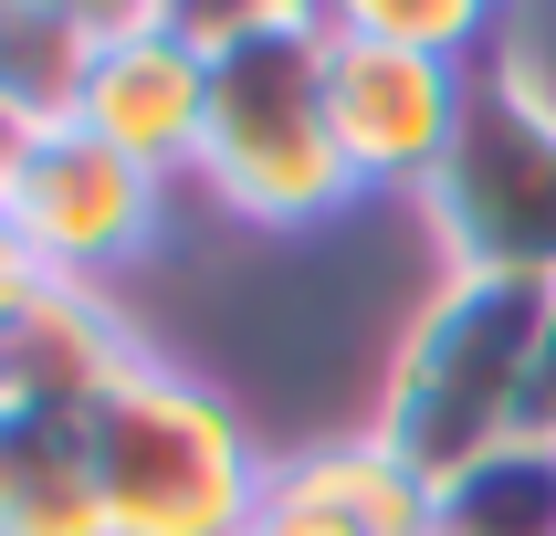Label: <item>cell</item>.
Segmentation results:
<instances>
[{
	"instance_id": "obj_1",
	"label": "cell",
	"mask_w": 556,
	"mask_h": 536,
	"mask_svg": "<svg viewBox=\"0 0 556 536\" xmlns=\"http://www.w3.org/2000/svg\"><path fill=\"white\" fill-rule=\"evenodd\" d=\"M546 358H556V274H441L378 369L368 421L431 484H452L463 463L535 432Z\"/></svg>"
},
{
	"instance_id": "obj_2",
	"label": "cell",
	"mask_w": 556,
	"mask_h": 536,
	"mask_svg": "<svg viewBox=\"0 0 556 536\" xmlns=\"http://www.w3.org/2000/svg\"><path fill=\"white\" fill-rule=\"evenodd\" d=\"M85 463L105 536H252L274 495V452L242 400L157 347L85 410Z\"/></svg>"
},
{
	"instance_id": "obj_3",
	"label": "cell",
	"mask_w": 556,
	"mask_h": 536,
	"mask_svg": "<svg viewBox=\"0 0 556 536\" xmlns=\"http://www.w3.org/2000/svg\"><path fill=\"white\" fill-rule=\"evenodd\" d=\"M189 200H211L242 232H283V242L357 211V179L326 126V32L211 63V126H200Z\"/></svg>"
},
{
	"instance_id": "obj_4",
	"label": "cell",
	"mask_w": 556,
	"mask_h": 536,
	"mask_svg": "<svg viewBox=\"0 0 556 536\" xmlns=\"http://www.w3.org/2000/svg\"><path fill=\"white\" fill-rule=\"evenodd\" d=\"M409 211L441 274H556V105L515 63L472 74L463 137Z\"/></svg>"
},
{
	"instance_id": "obj_5",
	"label": "cell",
	"mask_w": 556,
	"mask_h": 536,
	"mask_svg": "<svg viewBox=\"0 0 556 536\" xmlns=\"http://www.w3.org/2000/svg\"><path fill=\"white\" fill-rule=\"evenodd\" d=\"M179 200H189L179 179L116 158L105 137H85V126H42L31 158L11 169V189H0L11 232L31 242V263H42L53 284H126V274H148L157 252H168Z\"/></svg>"
},
{
	"instance_id": "obj_6",
	"label": "cell",
	"mask_w": 556,
	"mask_h": 536,
	"mask_svg": "<svg viewBox=\"0 0 556 536\" xmlns=\"http://www.w3.org/2000/svg\"><path fill=\"white\" fill-rule=\"evenodd\" d=\"M472 74L483 63H441V53H400V42H357L326 32V126L357 200H420L431 169L463 137Z\"/></svg>"
},
{
	"instance_id": "obj_7",
	"label": "cell",
	"mask_w": 556,
	"mask_h": 536,
	"mask_svg": "<svg viewBox=\"0 0 556 536\" xmlns=\"http://www.w3.org/2000/svg\"><path fill=\"white\" fill-rule=\"evenodd\" d=\"M85 137H105L116 158H137V169H157V179H179L200 169V126H211V63L189 53L179 32L157 22H126L94 42L85 63V95H74V116Z\"/></svg>"
},
{
	"instance_id": "obj_8",
	"label": "cell",
	"mask_w": 556,
	"mask_h": 536,
	"mask_svg": "<svg viewBox=\"0 0 556 536\" xmlns=\"http://www.w3.org/2000/svg\"><path fill=\"white\" fill-rule=\"evenodd\" d=\"M137 358H148V337H137V315H126L116 284H53L42 274V295H31V306L11 315V337H0V400L85 421Z\"/></svg>"
},
{
	"instance_id": "obj_9",
	"label": "cell",
	"mask_w": 556,
	"mask_h": 536,
	"mask_svg": "<svg viewBox=\"0 0 556 536\" xmlns=\"http://www.w3.org/2000/svg\"><path fill=\"white\" fill-rule=\"evenodd\" d=\"M274 484H283V495H305V504H326V515H346V526H368V536H431V495H441L378 421L274 452Z\"/></svg>"
},
{
	"instance_id": "obj_10",
	"label": "cell",
	"mask_w": 556,
	"mask_h": 536,
	"mask_svg": "<svg viewBox=\"0 0 556 536\" xmlns=\"http://www.w3.org/2000/svg\"><path fill=\"white\" fill-rule=\"evenodd\" d=\"M0 536H105L85 421L0 400Z\"/></svg>"
},
{
	"instance_id": "obj_11",
	"label": "cell",
	"mask_w": 556,
	"mask_h": 536,
	"mask_svg": "<svg viewBox=\"0 0 556 536\" xmlns=\"http://www.w3.org/2000/svg\"><path fill=\"white\" fill-rule=\"evenodd\" d=\"M431 536H556V432H515L431 495Z\"/></svg>"
},
{
	"instance_id": "obj_12",
	"label": "cell",
	"mask_w": 556,
	"mask_h": 536,
	"mask_svg": "<svg viewBox=\"0 0 556 536\" xmlns=\"http://www.w3.org/2000/svg\"><path fill=\"white\" fill-rule=\"evenodd\" d=\"M94 42H105V32H85L74 11H53V0H11V11H0V95H11L31 126H63L74 95H85Z\"/></svg>"
},
{
	"instance_id": "obj_13",
	"label": "cell",
	"mask_w": 556,
	"mask_h": 536,
	"mask_svg": "<svg viewBox=\"0 0 556 536\" xmlns=\"http://www.w3.org/2000/svg\"><path fill=\"white\" fill-rule=\"evenodd\" d=\"M326 32L357 42H400V53H441V63H494L515 0H315Z\"/></svg>"
},
{
	"instance_id": "obj_14",
	"label": "cell",
	"mask_w": 556,
	"mask_h": 536,
	"mask_svg": "<svg viewBox=\"0 0 556 536\" xmlns=\"http://www.w3.org/2000/svg\"><path fill=\"white\" fill-rule=\"evenodd\" d=\"M148 22H157V32H179L200 63H231V53H252V42L326 32V11H315V0H157Z\"/></svg>"
},
{
	"instance_id": "obj_15",
	"label": "cell",
	"mask_w": 556,
	"mask_h": 536,
	"mask_svg": "<svg viewBox=\"0 0 556 536\" xmlns=\"http://www.w3.org/2000/svg\"><path fill=\"white\" fill-rule=\"evenodd\" d=\"M252 536H368V526H346V515H326V504H305V495H263V515H252Z\"/></svg>"
},
{
	"instance_id": "obj_16",
	"label": "cell",
	"mask_w": 556,
	"mask_h": 536,
	"mask_svg": "<svg viewBox=\"0 0 556 536\" xmlns=\"http://www.w3.org/2000/svg\"><path fill=\"white\" fill-rule=\"evenodd\" d=\"M42 295V263H31V242L11 232V211H0V337H11V315Z\"/></svg>"
},
{
	"instance_id": "obj_17",
	"label": "cell",
	"mask_w": 556,
	"mask_h": 536,
	"mask_svg": "<svg viewBox=\"0 0 556 536\" xmlns=\"http://www.w3.org/2000/svg\"><path fill=\"white\" fill-rule=\"evenodd\" d=\"M53 11H74L85 32H126V22H148L157 0H53Z\"/></svg>"
},
{
	"instance_id": "obj_18",
	"label": "cell",
	"mask_w": 556,
	"mask_h": 536,
	"mask_svg": "<svg viewBox=\"0 0 556 536\" xmlns=\"http://www.w3.org/2000/svg\"><path fill=\"white\" fill-rule=\"evenodd\" d=\"M31 137H42V126H31L22 105L0 95V189H11V169H22V158H31Z\"/></svg>"
},
{
	"instance_id": "obj_19",
	"label": "cell",
	"mask_w": 556,
	"mask_h": 536,
	"mask_svg": "<svg viewBox=\"0 0 556 536\" xmlns=\"http://www.w3.org/2000/svg\"><path fill=\"white\" fill-rule=\"evenodd\" d=\"M535 432H556V358H546V389H535Z\"/></svg>"
},
{
	"instance_id": "obj_20",
	"label": "cell",
	"mask_w": 556,
	"mask_h": 536,
	"mask_svg": "<svg viewBox=\"0 0 556 536\" xmlns=\"http://www.w3.org/2000/svg\"><path fill=\"white\" fill-rule=\"evenodd\" d=\"M0 11H11V0H0Z\"/></svg>"
}]
</instances>
